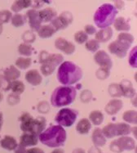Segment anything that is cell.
Instances as JSON below:
<instances>
[{
    "label": "cell",
    "mask_w": 137,
    "mask_h": 153,
    "mask_svg": "<svg viewBox=\"0 0 137 153\" xmlns=\"http://www.w3.org/2000/svg\"><path fill=\"white\" fill-rule=\"evenodd\" d=\"M44 103H45V102H43V105ZM38 110L40 113H47L49 110V107L47 106V102H46V105H44V106H42L41 103H39V105L38 106Z\"/></svg>",
    "instance_id": "cell-44"
},
{
    "label": "cell",
    "mask_w": 137,
    "mask_h": 153,
    "mask_svg": "<svg viewBox=\"0 0 137 153\" xmlns=\"http://www.w3.org/2000/svg\"><path fill=\"white\" fill-rule=\"evenodd\" d=\"M26 153H44V152L40 148L34 147V148H30L29 150H26Z\"/></svg>",
    "instance_id": "cell-45"
},
{
    "label": "cell",
    "mask_w": 137,
    "mask_h": 153,
    "mask_svg": "<svg viewBox=\"0 0 137 153\" xmlns=\"http://www.w3.org/2000/svg\"><path fill=\"white\" fill-rule=\"evenodd\" d=\"M3 94H2V93H1V92H0V102H1V101L3 100Z\"/></svg>",
    "instance_id": "cell-51"
},
{
    "label": "cell",
    "mask_w": 137,
    "mask_h": 153,
    "mask_svg": "<svg viewBox=\"0 0 137 153\" xmlns=\"http://www.w3.org/2000/svg\"><path fill=\"white\" fill-rule=\"evenodd\" d=\"M82 69L73 62H64L59 66L57 71V79L61 85L70 86L78 83L82 78Z\"/></svg>",
    "instance_id": "cell-1"
},
{
    "label": "cell",
    "mask_w": 137,
    "mask_h": 153,
    "mask_svg": "<svg viewBox=\"0 0 137 153\" xmlns=\"http://www.w3.org/2000/svg\"><path fill=\"white\" fill-rule=\"evenodd\" d=\"M10 88L12 89L13 94L19 96L20 94L24 93L25 86L23 82L20 81V80H14V81L11 82V84H10Z\"/></svg>",
    "instance_id": "cell-29"
},
{
    "label": "cell",
    "mask_w": 137,
    "mask_h": 153,
    "mask_svg": "<svg viewBox=\"0 0 137 153\" xmlns=\"http://www.w3.org/2000/svg\"><path fill=\"white\" fill-rule=\"evenodd\" d=\"M13 17L12 13L8 10H3L0 12V25L3 23H7Z\"/></svg>",
    "instance_id": "cell-37"
},
{
    "label": "cell",
    "mask_w": 137,
    "mask_h": 153,
    "mask_svg": "<svg viewBox=\"0 0 137 153\" xmlns=\"http://www.w3.org/2000/svg\"><path fill=\"white\" fill-rule=\"evenodd\" d=\"M62 55L58 53H49L47 51H41L39 54V62L41 64L40 71L44 76L52 75L56 66L63 62Z\"/></svg>",
    "instance_id": "cell-5"
},
{
    "label": "cell",
    "mask_w": 137,
    "mask_h": 153,
    "mask_svg": "<svg viewBox=\"0 0 137 153\" xmlns=\"http://www.w3.org/2000/svg\"><path fill=\"white\" fill-rule=\"evenodd\" d=\"M2 31H3V27H2V25H0V34H1Z\"/></svg>",
    "instance_id": "cell-52"
},
{
    "label": "cell",
    "mask_w": 137,
    "mask_h": 153,
    "mask_svg": "<svg viewBox=\"0 0 137 153\" xmlns=\"http://www.w3.org/2000/svg\"><path fill=\"white\" fill-rule=\"evenodd\" d=\"M131 44L126 43L124 41L121 40V39H118L113 41L111 44L109 45V50L110 53L119 56L120 58H123L127 56V54L128 48H130Z\"/></svg>",
    "instance_id": "cell-11"
},
{
    "label": "cell",
    "mask_w": 137,
    "mask_h": 153,
    "mask_svg": "<svg viewBox=\"0 0 137 153\" xmlns=\"http://www.w3.org/2000/svg\"><path fill=\"white\" fill-rule=\"evenodd\" d=\"M38 15L42 22H51L57 16V13L52 7H46L40 10L38 12Z\"/></svg>",
    "instance_id": "cell-18"
},
{
    "label": "cell",
    "mask_w": 137,
    "mask_h": 153,
    "mask_svg": "<svg viewBox=\"0 0 137 153\" xmlns=\"http://www.w3.org/2000/svg\"><path fill=\"white\" fill-rule=\"evenodd\" d=\"M73 153H86L85 151L83 149H81V148H78V149H75L74 150Z\"/></svg>",
    "instance_id": "cell-48"
},
{
    "label": "cell",
    "mask_w": 137,
    "mask_h": 153,
    "mask_svg": "<svg viewBox=\"0 0 137 153\" xmlns=\"http://www.w3.org/2000/svg\"><path fill=\"white\" fill-rule=\"evenodd\" d=\"M85 48L88 51H90L91 53H96L99 48H100V43L97 42L95 39L87 40L85 44Z\"/></svg>",
    "instance_id": "cell-34"
},
{
    "label": "cell",
    "mask_w": 137,
    "mask_h": 153,
    "mask_svg": "<svg viewBox=\"0 0 137 153\" xmlns=\"http://www.w3.org/2000/svg\"><path fill=\"white\" fill-rule=\"evenodd\" d=\"M38 142V137L37 135L32 134L29 133H24L20 137V146L25 148L36 145Z\"/></svg>",
    "instance_id": "cell-16"
},
{
    "label": "cell",
    "mask_w": 137,
    "mask_h": 153,
    "mask_svg": "<svg viewBox=\"0 0 137 153\" xmlns=\"http://www.w3.org/2000/svg\"><path fill=\"white\" fill-rule=\"evenodd\" d=\"M25 79L33 86H38L43 81V77L41 74L36 69L29 70L25 74Z\"/></svg>",
    "instance_id": "cell-15"
},
{
    "label": "cell",
    "mask_w": 137,
    "mask_h": 153,
    "mask_svg": "<svg viewBox=\"0 0 137 153\" xmlns=\"http://www.w3.org/2000/svg\"><path fill=\"white\" fill-rule=\"evenodd\" d=\"M2 125H3V114L0 112V130L2 128Z\"/></svg>",
    "instance_id": "cell-49"
},
{
    "label": "cell",
    "mask_w": 137,
    "mask_h": 153,
    "mask_svg": "<svg viewBox=\"0 0 137 153\" xmlns=\"http://www.w3.org/2000/svg\"><path fill=\"white\" fill-rule=\"evenodd\" d=\"M89 121L95 125H101L104 121V115L100 111H93L89 115Z\"/></svg>",
    "instance_id": "cell-28"
},
{
    "label": "cell",
    "mask_w": 137,
    "mask_h": 153,
    "mask_svg": "<svg viewBox=\"0 0 137 153\" xmlns=\"http://www.w3.org/2000/svg\"><path fill=\"white\" fill-rule=\"evenodd\" d=\"M26 16L28 18L29 25L30 26V28L33 30L38 31V29L41 27V24H42V21L38 15V12L35 9L28 10L26 13Z\"/></svg>",
    "instance_id": "cell-14"
},
{
    "label": "cell",
    "mask_w": 137,
    "mask_h": 153,
    "mask_svg": "<svg viewBox=\"0 0 137 153\" xmlns=\"http://www.w3.org/2000/svg\"><path fill=\"white\" fill-rule=\"evenodd\" d=\"M22 38H23V40L25 41V44H30L31 43H34L35 40V34L32 30H27L23 34Z\"/></svg>",
    "instance_id": "cell-38"
},
{
    "label": "cell",
    "mask_w": 137,
    "mask_h": 153,
    "mask_svg": "<svg viewBox=\"0 0 137 153\" xmlns=\"http://www.w3.org/2000/svg\"><path fill=\"white\" fill-rule=\"evenodd\" d=\"M92 141L96 147H103L105 145L106 138L100 128H96L94 129L92 133Z\"/></svg>",
    "instance_id": "cell-21"
},
{
    "label": "cell",
    "mask_w": 137,
    "mask_h": 153,
    "mask_svg": "<svg viewBox=\"0 0 137 153\" xmlns=\"http://www.w3.org/2000/svg\"><path fill=\"white\" fill-rule=\"evenodd\" d=\"M0 145L3 148L8 151L15 150L18 146L16 139L12 136H8V135L5 136L2 140L0 141Z\"/></svg>",
    "instance_id": "cell-22"
},
{
    "label": "cell",
    "mask_w": 137,
    "mask_h": 153,
    "mask_svg": "<svg viewBox=\"0 0 137 153\" xmlns=\"http://www.w3.org/2000/svg\"><path fill=\"white\" fill-rule=\"evenodd\" d=\"M135 145L136 143L134 139L130 137L123 136L117 140L113 141L110 144V150L115 153H120L123 151H131L134 149Z\"/></svg>",
    "instance_id": "cell-9"
},
{
    "label": "cell",
    "mask_w": 137,
    "mask_h": 153,
    "mask_svg": "<svg viewBox=\"0 0 137 153\" xmlns=\"http://www.w3.org/2000/svg\"><path fill=\"white\" fill-rule=\"evenodd\" d=\"M52 153H65V152L62 149H56V150L53 151Z\"/></svg>",
    "instance_id": "cell-50"
},
{
    "label": "cell",
    "mask_w": 137,
    "mask_h": 153,
    "mask_svg": "<svg viewBox=\"0 0 137 153\" xmlns=\"http://www.w3.org/2000/svg\"><path fill=\"white\" fill-rule=\"evenodd\" d=\"M18 52L21 56H29L34 53V48L30 44L22 43L18 47Z\"/></svg>",
    "instance_id": "cell-30"
},
{
    "label": "cell",
    "mask_w": 137,
    "mask_h": 153,
    "mask_svg": "<svg viewBox=\"0 0 137 153\" xmlns=\"http://www.w3.org/2000/svg\"><path fill=\"white\" fill-rule=\"evenodd\" d=\"M117 14L118 10L113 4L104 3L94 14V22L99 28H107L114 22Z\"/></svg>",
    "instance_id": "cell-4"
},
{
    "label": "cell",
    "mask_w": 137,
    "mask_h": 153,
    "mask_svg": "<svg viewBox=\"0 0 137 153\" xmlns=\"http://www.w3.org/2000/svg\"><path fill=\"white\" fill-rule=\"evenodd\" d=\"M74 40L79 44H84L88 40V35L84 31L79 30L74 34Z\"/></svg>",
    "instance_id": "cell-36"
},
{
    "label": "cell",
    "mask_w": 137,
    "mask_h": 153,
    "mask_svg": "<svg viewBox=\"0 0 137 153\" xmlns=\"http://www.w3.org/2000/svg\"><path fill=\"white\" fill-rule=\"evenodd\" d=\"M78 111L71 108L60 110L56 116V121L62 127H71L78 118Z\"/></svg>",
    "instance_id": "cell-8"
},
{
    "label": "cell",
    "mask_w": 137,
    "mask_h": 153,
    "mask_svg": "<svg viewBox=\"0 0 137 153\" xmlns=\"http://www.w3.org/2000/svg\"><path fill=\"white\" fill-rule=\"evenodd\" d=\"M94 61L100 66V69L110 71V69L112 68V60L105 51H98L94 56Z\"/></svg>",
    "instance_id": "cell-12"
},
{
    "label": "cell",
    "mask_w": 137,
    "mask_h": 153,
    "mask_svg": "<svg viewBox=\"0 0 137 153\" xmlns=\"http://www.w3.org/2000/svg\"><path fill=\"white\" fill-rule=\"evenodd\" d=\"M3 76L6 80L11 83L14 80H17V79L21 76V72L14 66H10L4 71Z\"/></svg>",
    "instance_id": "cell-20"
},
{
    "label": "cell",
    "mask_w": 137,
    "mask_h": 153,
    "mask_svg": "<svg viewBox=\"0 0 137 153\" xmlns=\"http://www.w3.org/2000/svg\"><path fill=\"white\" fill-rule=\"evenodd\" d=\"M66 131L60 125H52L42 132L38 138L43 144L49 147L63 146L66 141Z\"/></svg>",
    "instance_id": "cell-2"
},
{
    "label": "cell",
    "mask_w": 137,
    "mask_h": 153,
    "mask_svg": "<svg viewBox=\"0 0 137 153\" xmlns=\"http://www.w3.org/2000/svg\"><path fill=\"white\" fill-rule=\"evenodd\" d=\"M91 128V123L88 119H82L78 121L76 126V130L80 134H87Z\"/></svg>",
    "instance_id": "cell-26"
},
{
    "label": "cell",
    "mask_w": 137,
    "mask_h": 153,
    "mask_svg": "<svg viewBox=\"0 0 137 153\" xmlns=\"http://www.w3.org/2000/svg\"><path fill=\"white\" fill-rule=\"evenodd\" d=\"M19 101H20V97L18 95L13 94L8 96V103L11 105H16L19 102Z\"/></svg>",
    "instance_id": "cell-42"
},
{
    "label": "cell",
    "mask_w": 137,
    "mask_h": 153,
    "mask_svg": "<svg viewBox=\"0 0 137 153\" xmlns=\"http://www.w3.org/2000/svg\"><path fill=\"white\" fill-rule=\"evenodd\" d=\"M113 25H114V28L116 29V30L118 31H129L131 29L130 23L128 22L127 19L122 16L115 19Z\"/></svg>",
    "instance_id": "cell-24"
},
{
    "label": "cell",
    "mask_w": 137,
    "mask_h": 153,
    "mask_svg": "<svg viewBox=\"0 0 137 153\" xmlns=\"http://www.w3.org/2000/svg\"><path fill=\"white\" fill-rule=\"evenodd\" d=\"M21 129L24 133H29L34 135H39L46 127V120L43 117L34 119L29 113H24L20 117Z\"/></svg>",
    "instance_id": "cell-6"
},
{
    "label": "cell",
    "mask_w": 137,
    "mask_h": 153,
    "mask_svg": "<svg viewBox=\"0 0 137 153\" xmlns=\"http://www.w3.org/2000/svg\"><path fill=\"white\" fill-rule=\"evenodd\" d=\"M77 96L76 88L73 86H60L53 91L51 96V103L55 107L70 105L75 101Z\"/></svg>",
    "instance_id": "cell-3"
},
{
    "label": "cell",
    "mask_w": 137,
    "mask_h": 153,
    "mask_svg": "<svg viewBox=\"0 0 137 153\" xmlns=\"http://www.w3.org/2000/svg\"><path fill=\"white\" fill-rule=\"evenodd\" d=\"M32 60L29 57H19L16 61V66L21 70H26L31 66Z\"/></svg>",
    "instance_id": "cell-31"
},
{
    "label": "cell",
    "mask_w": 137,
    "mask_h": 153,
    "mask_svg": "<svg viewBox=\"0 0 137 153\" xmlns=\"http://www.w3.org/2000/svg\"><path fill=\"white\" fill-rule=\"evenodd\" d=\"M109 73H110L109 71H107L102 69H99L96 72V76L99 79H105L107 77H109Z\"/></svg>",
    "instance_id": "cell-41"
},
{
    "label": "cell",
    "mask_w": 137,
    "mask_h": 153,
    "mask_svg": "<svg viewBox=\"0 0 137 153\" xmlns=\"http://www.w3.org/2000/svg\"><path fill=\"white\" fill-rule=\"evenodd\" d=\"M56 30L52 25H41V27L38 30V36L42 39H47L51 38L53 34H55Z\"/></svg>",
    "instance_id": "cell-25"
},
{
    "label": "cell",
    "mask_w": 137,
    "mask_h": 153,
    "mask_svg": "<svg viewBox=\"0 0 137 153\" xmlns=\"http://www.w3.org/2000/svg\"><path fill=\"white\" fill-rule=\"evenodd\" d=\"M12 24H13L15 27H21L24 25L26 22V16H23L21 14L16 13L14 16L12 17Z\"/></svg>",
    "instance_id": "cell-33"
},
{
    "label": "cell",
    "mask_w": 137,
    "mask_h": 153,
    "mask_svg": "<svg viewBox=\"0 0 137 153\" xmlns=\"http://www.w3.org/2000/svg\"><path fill=\"white\" fill-rule=\"evenodd\" d=\"M94 151H95V152H92V151H91V153H96V150H94ZM98 153H100V152H98Z\"/></svg>",
    "instance_id": "cell-53"
},
{
    "label": "cell",
    "mask_w": 137,
    "mask_h": 153,
    "mask_svg": "<svg viewBox=\"0 0 137 153\" xmlns=\"http://www.w3.org/2000/svg\"><path fill=\"white\" fill-rule=\"evenodd\" d=\"M114 4H115V8H119V9H122L123 6H124V3L122 1H115L114 2Z\"/></svg>",
    "instance_id": "cell-47"
},
{
    "label": "cell",
    "mask_w": 137,
    "mask_h": 153,
    "mask_svg": "<svg viewBox=\"0 0 137 153\" xmlns=\"http://www.w3.org/2000/svg\"><path fill=\"white\" fill-rule=\"evenodd\" d=\"M129 64L131 67L136 68L137 63H136V47L132 48L129 55Z\"/></svg>",
    "instance_id": "cell-39"
},
{
    "label": "cell",
    "mask_w": 137,
    "mask_h": 153,
    "mask_svg": "<svg viewBox=\"0 0 137 153\" xmlns=\"http://www.w3.org/2000/svg\"><path fill=\"white\" fill-rule=\"evenodd\" d=\"M119 86H120V88H121L122 96L127 97H134L136 92H135V89L132 87V84L129 80H123L119 85Z\"/></svg>",
    "instance_id": "cell-23"
},
{
    "label": "cell",
    "mask_w": 137,
    "mask_h": 153,
    "mask_svg": "<svg viewBox=\"0 0 137 153\" xmlns=\"http://www.w3.org/2000/svg\"><path fill=\"white\" fill-rule=\"evenodd\" d=\"M122 119L124 120V121L130 123V124H134L136 125L137 122V116L136 111H127L123 113L122 115Z\"/></svg>",
    "instance_id": "cell-32"
},
{
    "label": "cell",
    "mask_w": 137,
    "mask_h": 153,
    "mask_svg": "<svg viewBox=\"0 0 137 153\" xmlns=\"http://www.w3.org/2000/svg\"><path fill=\"white\" fill-rule=\"evenodd\" d=\"M92 97V94L89 90H84L81 94V101L83 102H90L91 98Z\"/></svg>",
    "instance_id": "cell-40"
},
{
    "label": "cell",
    "mask_w": 137,
    "mask_h": 153,
    "mask_svg": "<svg viewBox=\"0 0 137 153\" xmlns=\"http://www.w3.org/2000/svg\"><path fill=\"white\" fill-rule=\"evenodd\" d=\"M73 22V15L69 12H63L59 16H57L53 21L51 22V25L55 28L56 31L60 30H65Z\"/></svg>",
    "instance_id": "cell-10"
},
{
    "label": "cell",
    "mask_w": 137,
    "mask_h": 153,
    "mask_svg": "<svg viewBox=\"0 0 137 153\" xmlns=\"http://www.w3.org/2000/svg\"><path fill=\"white\" fill-rule=\"evenodd\" d=\"M113 36V29L111 27L101 29L96 33V40L99 43H105L111 39Z\"/></svg>",
    "instance_id": "cell-19"
},
{
    "label": "cell",
    "mask_w": 137,
    "mask_h": 153,
    "mask_svg": "<svg viewBox=\"0 0 137 153\" xmlns=\"http://www.w3.org/2000/svg\"><path fill=\"white\" fill-rule=\"evenodd\" d=\"M109 93L112 97H119L122 96L120 86L118 84H111L109 87Z\"/></svg>",
    "instance_id": "cell-35"
},
{
    "label": "cell",
    "mask_w": 137,
    "mask_h": 153,
    "mask_svg": "<svg viewBox=\"0 0 137 153\" xmlns=\"http://www.w3.org/2000/svg\"><path fill=\"white\" fill-rule=\"evenodd\" d=\"M15 153H26V149L25 147H21V146H17L16 149H15Z\"/></svg>",
    "instance_id": "cell-46"
},
{
    "label": "cell",
    "mask_w": 137,
    "mask_h": 153,
    "mask_svg": "<svg viewBox=\"0 0 137 153\" xmlns=\"http://www.w3.org/2000/svg\"><path fill=\"white\" fill-rule=\"evenodd\" d=\"M123 103L121 100L119 99H113L109 101L105 106V111L107 114H109L110 116H113L119 112V111L122 108Z\"/></svg>",
    "instance_id": "cell-17"
},
{
    "label": "cell",
    "mask_w": 137,
    "mask_h": 153,
    "mask_svg": "<svg viewBox=\"0 0 137 153\" xmlns=\"http://www.w3.org/2000/svg\"><path fill=\"white\" fill-rule=\"evenodd\" d=\"M55 47L67 55L73 54L76 49L74 44L72 42L66 40V39L62 37H59L56 39L55 41Z\"/></svg>",
    "instance_id": "cell-13"
},
{
    "label": "cell",
    "mask_w": 137,
    "mask_h": 153,
    "mask_svg": "<svg viewBox=\"0 0 137 153\" xmlns=\"http://www.w3.org/2000/svg\"><path fill=\"white\" fill-rule=\"evenodd\" d=\"M102 133L105 137L113 138L116 136L129 134L131 133V127L126 123L109 124L103 128Z\"/></svg>",
    "instance_id": "cell-7"
},
{
    "label": "cell",
    "mask_w": 137,
    "mask_h": 153,
    "mask_svg": "<svg viewBox=\"0 0 137 153\" xmlns=\"http://www.w3.org/2000/svg\"><path fill=\"white\" fill-rule=\"evenodd\" d=\"M32 5V1L30 0H18L15 1L13 4L12 5V10L14 13H19L21 10L27 8L29 7Z\"/></svg>",
    "instance_id": "cell-27"
},
{
    "label": "cell",
    "mask_w": 137,
    "mask_h": 153,
    "mask_svg": "<svg viewBox=\"0 0 137 153\" xmlns=\"http://www.w3.org/2000/svg\"><path fill=\"white\" fill-rule=\"evenodd\" d=\"M96 30L95 28V26L92 25H87L84 28V32L87 35H92L96 33Z\"/></svg>",
    "instance_id": "cell-43"
}]
</instances>
